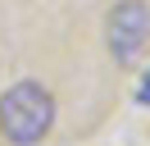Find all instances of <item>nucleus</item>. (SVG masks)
Here are the masks:
<instances>
[{
  "instance_id": "2",
  "label": "nucleus",
  "mask_w": 150,
  "mask_h": 146,
  "mask_svg": "<svg viewBox=\"0 0 150 146\" xmlns=\"http://www.w3.org/2000/svg\"><path fill=\"white\" fill-rule=\"evenodd\" d=\"M150 41V5L146 0H118L109 14V50L118 64H132Z\"/></svg>"
},
{
  "instance_id": "3",
  "label": "nucleus",
  "mask_w": 150,
  "mask_h": 146,
  "mask_svg": "<svg viewBox=\"0 0 150 146\" xmlns=\"http://www.w3.org/2000/svg\"><path fill=\"white\" fill-rule=\"evenodd\" d=\"M137 100H141V105H150V73L141 78V87H137Z\"/></svg>"
},
{
  "instance_id": "1",
  "label": "nucleus",
  "mask_w": 150,
  "mask_h": 146,
  "mask_svg": "<svg viewBox=\"0 0 150 146\" xmlns=\"http://www.w3.org/2000/svg\"><path fill=\"white\" fill-rule=\"evenodd\" d=\"M55 123V100L41 82H18L0 96V132L14 146H32Z\"/></svg>"
}]
</instances>
